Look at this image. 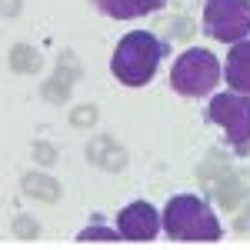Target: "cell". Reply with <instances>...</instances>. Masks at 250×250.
<instances>
[{
	"label": "cell",
	"mask_w": 250,
	"mask_h": 250,
	"mask_svg": "<svg viewBox=\"0 0 250 250\" xmlns=\"http://www.w3.org/2000/svg\"><path fill=\"white\" fill-rule=\"evenodd\" d=\"M167 54H170V40L167 37H157L150 30H130L117 43L110 70L124 87H147Z\"/></svg>",
	"instance_id": "1"
},
{
	"label": "cell",
	"mask_w": 250,
	"mask_h": 250,
	"mask_svg": "<svg viewBox=\"0 0 250 250\" xmlns=\"http://www.w3.org/2000/svg\"><path fill=\"white\" fill-rule=\"evenodd\" d=\"M164 220V230L170 240H180V244H213L220 240V220L217 213L210 210V204L197 193H177L167 200V207L160 213Z\"/></svg>",
	"instance_id": "2"
},
{
	"label": "cell",
	"mask_w": 250,
	"mask_h": 250,
	"mask_svg": "<svg viewBox=\"0 0 250 250\" xmlns=\"http://www.w3.org/2000/svg\"><path fill=\"white\" fill-rule=\"evenodd\" d=\"M220 80V60L207 47H190L170 67V87L180 97H207Z\"/></svg>",
	"instance_id": "3"
},
{
	"label": "cell",
	"mask_w": 250,
	"mask_h": 250,
	"mask_svg": "<svg viewBox=\"0 0 250 250\" xmlns=\"http://www.w3.org/2000/svg\"><path fill=\"white\" fill-rule=\"evenodd\" d=\"M207 120L217 124L237 157L250 154V94H217L207 104Z\"/></svg>",
	"instance_id": "4"
},
{
	"label": "cell",
	"mask_w": 250,
	"mask_h": 250,
	"mask_svg": "<svg viewBox=\"0 0 250 250\" xmlns=\"http://www.w3.org/2000/svg\"><path fill=\"white\" fill-rule=\"evenodd\" d=\"M204 34L220 43H237L250 34V0H207Z\"/></svg>",
	"instance_id": "5"
},
{
	"label": "cell",
	"mask_w": 250,
	"mask_h": 250,
	"mask_svg": "<svg viewBox=\"0 0 250 250\" xmlns=\"http://www.w3.org/2000/svg\"><path fill=\"white\" fill-rule=\"evenodd\" d=\"M160 227H164V220L154 210V204H147V200H134V204H127L124 210L117 213V230H120L124 240H130V244L154 240Z\"/></svg>",
	"instance_id": "6"
},
{
	"label": "cell",
	"mask_w": 250,
	"mask_h": 250,
	"mask_svg": "<svg viewBox=\"0 0 250 250\" xmlns=\"http://www.w3.org/2000/svg\"><path fill=\"white\" fill-rule=\"evenodd\" d=\"M224 80L237 94H250V40L247 37L230 43V54H227V63H224Z\"/></svg>",
	"instance_id": "7"
},
{
	"label": "cell",
	"mask_w": 250,
	"mask_h": 250,
	"mask_svg": "<svg viewBox=\"0 0 250 250\" xmlns=\"http://www.w3.org/2000/svg\"><path fill=\"white\" fill-rule=\"evenodd\" d=\"M87 160L94 164V167H100V170H107V173H120L124 167H127V150L117 144L114 137H107V134H100L94 137L90 144H87Z\"/></svg>",
	"instance_id": "8"
},
{
	"label": "cell",
	"mask_w": 250,
	"mask_h": 250,
	"mask_svg": "<svg viewBox=\"0 0 250 250\" xmlns=\"http://www.w3.org/2000/svg\"><path fill=\"white\" fill-rule=\"evenodd\" d=\"M213 200L224 207V210H233L244 197H250V173L247 170H227L217 184H213Z\"/></svg>",
	"instance_id": "9"
},
{
	"label": "cell",
	"mask_w": 250,
	"mask_h": 250,
	"mask_svg": "<svg viewBox=\"0 0 250 250\" xmlns=\"http://www.w3.org/2000/svg\"><path fill=\"white\" fill-rule=\"evenodd\" d=\"M167 0H94V7L104 14V17L114 20H137L147 17V14H157Z\"/></svg>",
	"instance_id": "10"
},
{
	"label": "cell",
	"mask_w": 250,
	"mask_h": 250,
	"mask_svg": "<svg viewBox=\"0 0 250 250\" xmlns=\"http://www.w3.org/2000/svg\"><path fill=\"white\" fill-rule=\"evenodd\" d=\"M20 187L27 197H34V200H43V204H57L63 187H60L54 177H47V173H23L20 177Z\"/></svg>",
	"instance_id": "11"
},
{
	"label": "cell",
	"mask_w": 250,
	"mask_h": 250,
	"mask_svg": "<svg viewBox=\"0 0 250 250\" xmlns=\"http://www.w3.org/2000/svg\"><path fill=\"white\" fill-rule=\"evenodd\" d=\"M7 60H10V70H14V74H37L40 67H43L40 50L30 47V43H14L10 54H7Z\"/></svg>",
	"instance_id": "12"
},
{
	"label": "cell",
	"mask_w": 250,
	"mask_h": 250,
	"mask_svg": "<svg viewBox=\"0 0 250 250\" xmlns=\"http://www.w3.org/2000/svg\"><path fill=\"white\" fill-rule=\"evenodd\" d=\"M227 170H230L227 157L220 160V154H217V150H210V154H207V160L200 164V170H197V180H200L207 190H213V184H217V180H220V177H224Z\"/></svg>",
	"instance_id": "13"
},
{
	"label": "cell",
	"mask_w": 250,
	"mask_h": 250,
	"mask_svg": "<svg viewBox=\"0 0 250 250\" xmlns=\"http://www.w3.org/2000/svg\"><path fill=\"white\" fill-rule=\"evenodd\" d=\"M40 97H43L47 104L63 107V104L70 100V80H63L60 74H54L50 80H43V83H40Z\"/></svg>",
	"instance_id": "14"
},
{
	"label": "cell",
	"mask_w": 250,
	"mask_h": 250,
	"mask_svg": "<svg viewBox=\"0 0 250 250\" xmlns=\"http://www.w3.org/2000/svg\"><path fill=\"white\" fill-rule=\"evenodd\" d=\"M80 244H117L120 240V230H110V227H104V224H90V227H83L77 237Z\"/></svg>",
	"instance_id": "15"
},
{
	"label": "cell",
	"mask_w": 250,
	"mask_h": 250,
	"mask_svg": "<svg viewBox=\"0 0 250 250\" xmlns=\"http://www.w3.org/2000/svg\"><path fill=\"white\" fill-rule=\"evenodd\" d=\"M197 34V23L190 17H170L164 23V37L167 40H190Z\"/></svg>",
	"instance_id": "16"
},
{
	"label": "cell",
	"mask_w": 250,
	"mask_h": 250,
	"mask_svg": "<svg viewBox=\"0 0 250 250\" xmlns=\"http://www.w3.org/2000/svg\"><path fill=\"white\" fill-rule=\"evenodd\" d=\"M57 74H60L63 80H70V83H74V80L83 77V67H80V60L74 57L70 50H63V54L57 57Z\"/></svg>",
	"instance_id": "17"
},
{
	"label": "cell",
	"mask_w": 250,
	"mask_h": 250,
	"mask_svg": "<svg viewBox=\"0 0 250 250\" xmlns=\"http://www.w3.org/2000/svg\"><path fill=\"white\" fill-rule=\"evenodd\" d=\"M14 237H17V240H37L40 237V224L34 220V217L20 213L17 220H14Z\"/></svg>",
	"instance_id": "18"
},
{
	"label": "cell",
	"mask_w": 250,
	"mask_h": 250,
	"mask_svg": "<svg viewBox=\"0 0 250 250\" xmlns=\"http://www.w3.org/2000/svg\"><path fill=\"white\" fill-rule=\"evenodd\" d=\"M94 124H97V107L94 104H83V107H74V110H70V127L87 130V127H94Z\"/></svg>",
	"instance_id": "19"
},
{
	"label": "cell",
	"mask_w": 250,
	"mask_h": 250,
	"mask_svg": "<svg viewBox=\"0 0 250 250\" xmlns=\"http://www.w3.org/2000/svg\"><path fill=\"white\" fill-rule=\"evenodd\" d=\"M34 157H37V164L50 167V164H57V147L47 144V140H40V144H34Z\"/></svg>",
	"instance_id": "20"
},
{
	"label": "cell",
	"mask_w": 250,
	"mask_h": 250,
	"mask_svg": "<svg viewBox=\"0 0 250 250\" xmlns=\"http://www.w3.org/2000/svg\"><path fill=\"white\" fill-rule=\"evenodd\" d=\"M20 14V0H3V17H17Z\"/></svg>",
	"instance_id": "21"
},
{
	"label": "cell",
	"mask_w": 250,
	"mask_h": 250,
	"mask_svg": "<svg viewBox=\"0 0 250 250\" xmlns=\"http://www.w3.org/2000/svg\"><path fill=\"white\" fill-rule=\"evenodd\" d=\"M237 230H240V233H247V230H250V207L244 210V217H237Z\"/></svg>",
	"instance_id": "22"
},
{
	"label": "cell",
	"mask_w": 250,
	"mask_h": 250,
	"mask_svg": "<svg viewBox=\"0 0 250 250\" xmlns=\"http://www.w3.org/2000/svg\"><path fill=\"white\" fill-rule=\"evenodd\" d=\"M173 7H180V10H190V7H197V0H170Z\"/></svg>",
	"instance_id": "23"
}]
</instances>
